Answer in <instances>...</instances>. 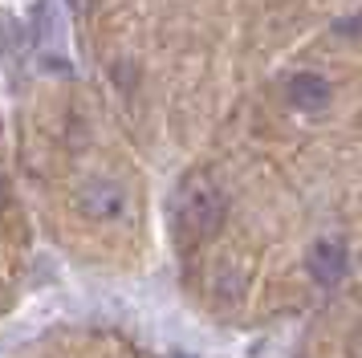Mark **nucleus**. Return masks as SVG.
<instances>
[{"label":"nucleus","instance_id":"nucleus-1","mask_svg":"<svg viewBox=\"0 0 362 358\" xmlns=\"http://www.w3.org/2000/svg\"><path fill=\"white\" fill-rule=\"evenodd\" d=\"M171 220H175L180 241H192V244L212 241L220 232V224H224V195H220V187L204 171L187 175L180 183V192H175V200H171Z\"/></svg>","mask_w":362,"mask_h":358},{"label":"nucleus","instance_id":"nucleus-2","mask_svg":"<svg viewBox=\"0 0 362 358\" xmlns=\"http://www.w3.org/2000/svg\"><path fill=\"white\" fill-rule=\"evenodd\" d=\"M78 212L86 220H102V224H115L127 216V192L118 187L115 179H86L78 187Z\"/></svg>","mask_w":362,"mask_h":358},{"label":"nucleus","instance_id":"nucleus-3","mask_svg":"<svg viewBox=\"0 0 362 358\" xmlns=\"http://www.w3.org/2000/svg\"><path fill=\"white\" fill-rule=\"evenodd\" d=\"M305 269L317 285H338L350 269V257H346V244L334 241V236H322V241L310 244V253H305Z\"/></svg>","mask_w":362,"mask_h":358},{"label":"nucleus","instance_id":"nucleus-4","mask_svg":"<svg viewBox=\"0 0 362 358\" xmlns=\"http://www.w3.org/2000/svg\"><path fill=\"white\" fill-rule=\"evenodd\" d=\"M285 98H289V106L301 114H313V110H322L329 102V81L322 78V74H293V78L285 81Z\"/></svg>","mask_w":362,"mask_h":358},{"label":"nucleus","instance_id":"nucleus-5","mask_svg":"<svg viewBox=\"0 0 362 358\" xmlns=\"http://www.w3.org/2000/svg\"><path fill=\"white\" fill-rule=\"evenodd\" d=\"M0 200H4V179H0Z\"/></svg>","mask_w":362,"mask_h":358}]
</instances>
